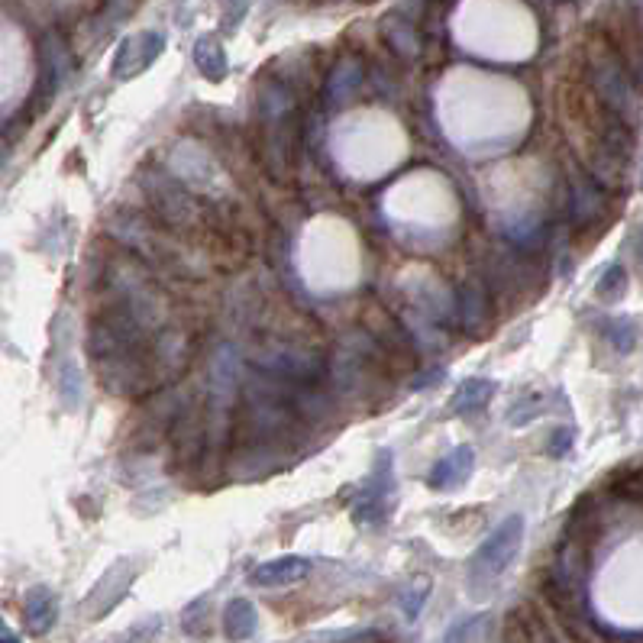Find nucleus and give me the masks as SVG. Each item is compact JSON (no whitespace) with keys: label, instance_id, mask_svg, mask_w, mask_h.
Here are the masks:
<instances>
[{"label":"nucleus","instance_id":"12","mask_svg":"<svg viewBox=\"0 0 643 643\" xmlns=\"http://www.w3.org/2000/svg\"><path fill=\"white\" fill-rule=\"evenodd\" d=\"M498 382H488V379H466L453 391L450 398V411L459 417H469V414H479L482 408H488V401L495 398Z\"/></svg>","mask_w":643,"mask_h":643},{"label":"nucleus","instance_id":"3","mask_svg":"<svg viewBox=\"0 0 643 643\" xmlns=\"http://www.w3.org/2000/svg\"><path fill=\"white\" fill-rule=\"evenodd\" d=\"M592 88L598 91L601 101L608 104L611 114H618V117L634 114V88L611 52L592 55Z\"/></svg>","mask_w":643,"mask_h":643},{"label":"nucleus","instance_id":"21","mask_svg":"<svg viewBox=\"0 0 643 643\" xmlns=\"http://www.w3.org/2000/svg\"><path fill=\"white\" fill-rule=\"evenodd\" d=\"M424 595H427V585H421L417 592H404V598H401V608H404V614L414 621L417 614H421V605H424Z\"/></svg>","mask_w":643,"mask_h":643},{"label":"nucleus","instance_id":"6","mask_svg":"<svg viewBox=\"0 0 643 643\" xmlns=\"http://www.w3.org/2000/svg\"><path fill=\"white\" fill-rule=\"evenodd\" d=\"M475 469V453L472 446H456L443 459H437V466L430 469L427 485L433 492H450V488H459L463 482H469V475Z\"/></svg>","mask_w":643,"mask_h":643},{"label":"nucleus","instance_id":"18","mask_svg":"<svg viewBox=\"0 0 643 643\" xmlns=\"http://www.w3.org/2000/svg\"><path fill=\"white\" fill-rule=\"evenodd\" d=\"M608 340H611L614 349H618V353H631V349L637 346V324L631 317L611 320V324H608Z\"/></svg>","mask_w":643,"mask_h":643},{"label":"nucleus","instance_id":"14","mask_svg":"<svg viewBox=\"0 0 643 643\" xmlns=\"http://www.w3.org/2000/svg\"><path fill=\"white\" fill-rule=\"evenodd\" d=\"M194 65L207 81H223L227 78V49L217 36H201L194 43Z\"/></svg>","mask_w":643,"mask_h":643},{"label":"nucleus","instance_id":"24","mask_svg":"<svg viewBox=\"0 0 643 643\" xmlns=\"http://www.w3.org/2000/svg\"><path fill=\"white\" fill-rule=\"evenodd\" d=\"M637 262H640V275H643V230L637 233Z\"/></svg>","mask_w":643,"mask_h":643},{"label":"nucleus","instance_id":"1","mask_svg":"<svg viewBox=\"0 0 643 643\" xmlns=\"http://www.w3.org/2000/svg\"><path fill=\"white\" fill-rule=\"evenodd\" d=\"M521 540H524V517L521 514L505 517V521L492 530V537L475 550L472 563H469L472 595H482V589H488V585L505 576V569L514 563L517 550H521Z\"/></svg>","mask_w":643,"mask_h":643},{"label":"nucleus","instance_id":"9","mask_svg":"<svg viewBox=\"0 0 643 643\" xmlns=\"http://www.w3.org/2000/svg\"><path fill=\"white\" fill-rule=\"evenodd\" d=\"M68 46L59 33L43 36V75H39V88H43V101H52L55 88L62 85V78L68 75Z\"/></svg>","mask_w":643,"mask_h":643},{"label":"nucleus","instance_id":"17","mask_svg":"<svg viewBox=\"0 0 643 643\" xmlns=\"http://www.w3.org/2000/svg\"><path fill=\"white\" fill-rule=\"evenodd\" d=\"M385 39L391 43V49L401 52V55H408V59H414L417 52H421V46H417V36L408 23H398V20H388L385 23Z\"/></svg>","mask_w":643,"mask_h":643},{"label":"nucleus","instance_id":"2","mask_svg":"<svg viewBox=\"0 0 643 643\" xmlns=\"http://www.w3.org/2000/svg\"><path fill=\"white\" fill-rule=\"evenodd\" d=\"M391 495H395V472H391V453L379 450L372 475L359 488L353 517L359 524H382L391 511Z\"/></svg>","mask_w":643,"mask_h":643},{"label":"nucleus","instance_id":"11","mask_svg":"<svg viewBox=\"0 0 643 643\" xmlns=\"http://www.w3.org/2000/svg\"><path fill=\"white\" fill-rule=\"evenodd\" d=\"M601 211H605V198H601L598 185L589 175L576 172L572 175V223H576V227H589Z\"/></svg>","mask_w":643,"mask_h":643},{"label":"nucleus","instance_id":"8","mask_svg":"<svg viewBox=\"0 0 643 643\" xmlns=\"http://www.w3.org/2000/svg\"><path fill=\"white\" fill-rule=\"evenodd\" d=\"M23 621L30 624L33 634H46L55 627V621H59V598H55L49 585H33L23 595Z\"/></svg>","mask_w":643,"mask_h":643},{"label":"nucleus","instance_id":"22","mask_svg":"<svg viewBox=\"0 0 643 643\" xmlns=\"http://www.w3.org/2000/svg\"><path fill=\"white\" fill-rule=\"evenodd\" d=\"M443 375H446V369L440 366V369H430L427 375H421V379H414L411 382V388L414 391H421V388H427V385H433V382H443Z\"/></svg>","mask_w":643,"mask_h":643},{"label":"nucleus","instance_id":"7","mask_svg":"<svg viewBox=\"0 0 643 643\" xmlns=\"http://www.w3.org/2000/svg\"><path fill=\"white\" fill-rule=\"evenodd\" d=\"M307 572H311V563L304 556H278L249 572V582L259 589H278V585H295L307 579Z\"/></svg>","mask_w":643,"mask_h":643},{"label":"nucleus","instance_id":"20","mask_svg":"<svg viewBox=\"0 0 643 643\" xmlns=\"http://www.w3.org/2000/svg\"><path fill=\"white\" fill-rule=\"evenodd\" d=\"M572 443H576V430H572V427H559V430L553 433V437H550L547 453H550L553 459H563V456L572 453Z\"/></svg>","mask_w":643,"mask_h":643},{"label":"nucleus","instance_id":"13","mask_svg":"<svg viewBox=\"0 0 643 643\" xmlns=\"http://www.w3.org/2000/svg\"><path fill=\"white\" fill-rule=\"evenodd\" d=\"M488 320V295L482 285H463L459 288V324L466 333H479Z\"/></svg>","mask_w":643,"mask_h":643},{"label":"nucleus","instance_id":"25","mask_svg":"<svg viewBox=\"0 0 643 643\" xmlns=\"http://www.w3.org/2000/svg\"><path fill=\"white\" fill-rule=\"evenodd\" d=\"M640 185H643V175H640Z\"/></svg>","mask_w":643,"mask_h":643},{"label":"nucleus","instance_id":"5","mask_svg":"<svg viewBox=\"0 0 643 643\" xmlns=\"http://www.w3.org/2000/svg\"><path fill=\"white\" fill-rule=\"evenodd\" d=\"M165 49V36L162 33H136V36H127L123 43L117 46V55H114V78L120 81H130L136 75H143L146 68L152 65L162 55Z\"/></svg>","mask_w":643,"mask_h":643},{"label":"nucleus","instance_id":"23","mask_svg":"<svg viewBox=\"0 0 643 643\" xmlns=\"http://www.w3.org/2000/svg\"><path fill=\"white\" fill-rule=\"evenodd\" d=\"M233 7V13L227 17V26H236L243 20V13H246V7H249V0H227V10Z\"/></svg>","mask_w":643,"mask_h":643},{"label":"nucleus","instance_id":"4","mask_svg":"<svg viewBox=\"0 0 643 643\" xmlns=\"http://www.w3.org/2000/svg\"><path fill=\"white\" fill-rule=\"evenodd\" d=\"M136 559H117L114 566H110L101 579H97V585L88 592L85 598V614L88 618H104L107 611H114L117 608V601L127 595L130 589V582L136 579Z\"/></svg>","mask_w":643,"mask_h":643},{"label":"nucleus","instance_id":"10","mask_svg":"<svg viewBox=\"0 0 643 643\" xmlns=\"http://www.w3.org/2000/svg\"><path fill=\"white\" fill-rule=\"evenodd\" d=\"M362 85V62L353 59V55H346V59H340L337 65H333V72H330V81H327V104L330 107H343L353 101V94L359 91Z\"/></svg>","mask_w":643,"mask_h":643},{"label":"nucleus","instance_id":"15","mask_svg":"<svg viewBox=\"0 0 643 643\" xmlns=\"http://www.w3.org/2000/svg\"><path fill=\"white\" fill-rule=\"evenodd\" d=\"M256 608L249 598H230L227 611H223V631H227L230 640H249L256 634Z\"/></svg>","mask_w":643,"mask_h":643},{"label":"nucleus","instance_id":"19","mask_svg":"<svg viewBox=\"0 0 643 643\" xmlns=\"http://www.w3.org/2000/svg\"><path fill=\"white\" fill-rule=\"evenodd\" d=\"M540 411H543V398L540 395H527V398H521L517 404H511L508 424L511 427H524V424L534 421V417H540Z\"/></svg>","mask_w":643,"mask_h":643},{"label":"nucleus","instance_id":"16","mask_svg":"<svg viewBox=\"0 0 643 643\" xmlns=\"http://www.w3.org/2000/svg\"><path fill=\"white\" fill-rule=\"evenodd\" d=\"M627 295V272L624 265H608L605 275L598 278V298L605 304H618Z\"/></svg>","mask_w":643,"mask_h":643}]
</instances>
